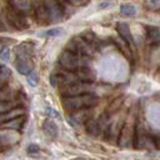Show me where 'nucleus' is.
<instances>
[{
    "label": "nucleus",
    "mask_w": 160,
    "mask_h": 160,
    "mask_svg": "<svg viewBox=\"0 0 160 160\" xmlns=\"http://www.w3.org/2000/svg\"><path fill=\"white\" fill-rule=\"evenodd\" d=\"M38 20L41 24L58 22L62 19L64 11L61 5L56 0H44V2L38 8Z\"/></svg>",
    "instance_id": "1"
},
{
    "label": "nucleus",
    "mask_w": 160,
    "mask_h": 160,
    "mask_svg": "<svg viewBox=\"0 0 160 160\" xmlns=\"http://www.w3.org/2000/svg\"><path fill=\"white\" fill-rule=\"evenodd\" d=\"M98 98L94 94H82V95H76V96H66L62 98V106L68 111H78L81 109H90L94 105H96Z\"/></svg>",
    "instance_id": "2"
},
{
    "label": "nucleus",
    "mask_w": 160,
    "mask_h": 160,
    "mask_svg": "<svg viewBox=\"0 0 160 160\" xmlns=\"http://www.w3.org/2000/svg\"><path fill=\"white\" fill-rule=\"evenodd\" d=\"M91 85L90 82H85V81H76L69 85H65L61 88V96L66 98V96H76V95H82V94H88L90 92Z\"/></svg>",
    "instance_id": "3"
},
{
    "label": "nucleus",
    "mask_w": 160,
    "mask_h": 160,
    "mask_svg": "<svg viewBox=\"0 0 160 160\" xmlns=\"http://www.w3.org/2000/svg\"><path fill=\"white\" fill-rule=\"evenodd\" d=\"M59 64L68 71H75L80 68V61H79L78 54L69 49H66L61 52V55L59 56Z\"/></svg>",
    "instance_id": "4"
},
{
    "label": "nucleus",
    "mask_w": 160,
    "mask_h": 160,
    "mask_svg": "<svg viewBox=\"0 0 160 160\" xmlns=\"http://www.w3.org/2000/svg\"><path fill=\"white\" fill-rule=\"evenodd\" d=\"M8 19H9V22H10L14 28L24 29V28L28 26L25 18H22L21 14H20V10H18V9H15V8H12L11 10H9V12H8Z\"/></svg>",
    "instance_id": "5"
},
{
    "label": "nucleus",
    "mask_w": 160,
    "mask_h": 160,
    "mask_svg": "<svg viewBox=\"0 0 160 160\" xmlns=\"http://www.w3.org/2000/svg\"><path fill=\"white\" fill-rule=\"evenodd\" d=\"M15 66H16V70L22 75H30L34 69L31 58H16Z\"/></svg>",
    "instance_id": "6"
},
{
    "label": "nucleus",
    "mask_w": 160,
    "mask_h": 160,
    "mask_svg": "<svg viewBox=\"0 0 160 160\" xmlns=\"http://www.w3.org/2000/svg\"><path fill=\"white\" fill-rule=\"evenodd\" d=\"M135 126H131L130 128V125L129 124H125L124 125V128H122V130H121V132H120V136H119V144L121 145V146H128L129 145V142H130V136H134L135 135Z\"/></svg>",
    "instance_id": "7"
},
{
    "label": "nucleus",
    "mask_w": 160,
    "mask_h": 160,
    "mask_svg": "<svg viewBox=\"0 0 160 160\" xmlns=\"http://www.w3.org/2000/svg\"><path fill=\"white\" fill-rule=\"evenodd\" d=\"M135 148H140V149H146V150H155L156 145L154 142V140L148 136V135H140L136 140H135Z\"/></svg>",
    "instance_id": "8"
},
{
    "label": "nucleus",
    "mask_w": 160,
    "mask_h": 160,
    "mask_svg": "<svg viewBox=\"0 0 160 160\" xmlns=\"http://www.w3.org/2000/svg\"><path fill=\"white\" fill-rule=\"evenodd\" d=\"M32 50H34V44L32 42H21L15 49L16 58H31Z\"/></svg>",
    "instance_id": "9"
},
{
    "label": "nucleus",
    "mask_w": 160,
    "mask_h": 160,
    "mask_svg": "<svg viewBox=\"0 0 160 160\" xmlns=\"http://www.w3.org/2000/svg\"><path fill=\"white\" fill-rule=\"evenodd\" d=\"M24 115V110L20 109V108H14L11 109L10 111H6V112H0V125L15 119V118H19V116H22Z\"/></svg>",
    "instance_id": "10"
},
{
    "label": "nucleus",
    "mask_w": 160,
    "mask_h": 160,
    "mask_svg": "<svg viewBox=\"0 0 160 160\" xmlns=\"http://www.w3.org/2000/svg\"><path fill=\"white\" fill-rule=\"evenodd\" d=\"M42 131L48 138H56L59 129H58V126L52 119H46L42 124Z\"/></svg>",
    "instance_id": "11"
},
{
    "label": "nucleus",
    "mask_w": 160,
    "mask_h": 160,
    "mask_svg": "<svg viewBox=\"0 0 160 160\" xmlns=\"http://www.w3.org/2000/svg\"><path fill=\"white\" fill-rule=\"evenodd\" d=\"M116 29H118V32H119V35L121 36L122 40H125L129 44H132L134 42V39H132V35L130 32L129 25L126 22H118Z\"/></svg>",
    "instance_id": "12"
},
{
    "label": "nucleus",
    "mask_w": 160,
    "mask_h": 160,
    "mask_svg": "<svg viewBox=\"0 0 160 160\" xmlns=\"http://www.w3.org/2000/svg\"><path fill=\"white\" fill-rule=\"evenodd\" d=\"M75 74H76V76L79 78L80 81H85V82L92 81L94 78H95L92 70L89 69V68H79L78 70H75Z\"/></svg>",
    "instance_id": "13"
},
{
    "label": "nucleus",
    "mask_w": 160,
    "mask_h": 160,
    "mask_svg": "<svg viewBox=\"0 0 160 160\" xmlns=\"http://www.w3.org/2000/svg\"><path fill=\"white\" fill-rule=\"evenodd\" d=\"M146 40L150 45L160 44V28H156V26L149 28L146 32Z\"/></svg>",
    "instance_id": "14"
},
{
    "label": "nucleus",
    "mask_w": 160,
    "mask_h": 160,
    "mask_svg": "<svg viewBox=\"0 0 160 160\" xmlns=\"http://www.w3.org/2000/svg\"><path fill=\"white\" fill-rule=\"evenodd\" d=\"M72 122H76V124H85L88 119H90L89 114H88V109H81V110H78V111H74V114L69 118Z\"/></svg>",
    "instance_id": "15"
},
{
    "label": "nucleus",
    "mask_w": 160,
    "mask_h": 160,
    "mask_svg": "<svg viewBox=\"0 0 160 160\" xmlns=\"http://www.w3.org/2000/svg\"><path fill=\"white\" fill-rule=\"evenodd\" d=\"M24 124H25V118H24V115H22V116L15 118V119H12V120H10V121L2 124V126H4V128H10L11 130H20V129H22Z\"/></svg>",
    "instance_id": "16"
},
{
    "label": "nucleus",
    "mask_w": 160,
    "mask_h": 160,
    "mask_svg": "<svg viewBox=\"0 0 160 160\" xmlns=\"http://www.w3.org/2000/svg\"><path fill=\"white\" fill-rule=\"evenodd\" d=\"M85 125V129H86V131H88V134H90V135H98L99 132H100V126H99V122L96 121V120H94V119H88L86 120V122L84 124Z\"/></svg>",
    "instance_id": "17"
},
{
    "label": "nucleus",
    "mask_w": 160,
    "mask_h": 160,
    "mask_svg": "<svg viewBox=\"0 0 160 160\" xmlns=\"http://www.w3.org/2000/svg\"><path fill=\"white\" fill-rule=\"evenodd\" d=\"M12 8L20 10V11H25L31 6V0H10Z\"/></svg>",
    "instance_id": "18"
},
{
    "label": "nucleus",
    "mask_w": 160,
    "mask_h": 160,
    "mask_svg": "<svg viewBox=\"0 0 160 160\" xmlns=\"http://www.w3.org/2000/svg\"><path fill=\"white\" fill-rule=\"evenodd\" d=\"M120 14L125 16H134L136 14V8L132 4H122L120 5Z\"/></svg>",
    "instance_id": "19"
},
{
    "label": "nucleus",
    "mask_w": 160,
    "mask_h": 160,
    "mask_svg": "<svg viewBox=\"0 0 160 160\" xmlns=\"http://www.w3.org/2000/svg\"><path fill=\"white\" fill-rule=\"evenodd\" d=\"M145 6L152 11H160V0H145Z\"/></svg>",
    "instance_id": "20"
},
{
    "label": "nucleus",
    "mask_w": 160,
    "mask_h": 160,
    "mask_svg": "<svg viewBox=\"0 0 160 160\" xmlns=\"http://www.w3.org/2000/svg\"><path fill=\"white\" fill-rule=\"evenodd\" d=\"M9 76H10L9 69L6 66H4V65H0V84L1 82H6Z\"/></svg>",
    "instance_id": "21"
},
{
    "label": "nucleus",
    "mask_w": 160,
    "mask_h": 160,
    "mask_svg": "<svg viewBox=\"0 0 160 160\" xmlns=\"http://www.w3.org/2000/svg\"><path fill=\"white\" fill-rule=\"evenodd\" d=\"M11 109H14V104L11 101L0 100V112H6V111H10Z\"/></svg>",
    "instance_id": "22"
},
{
    "label": "nucleus",
    "mask_w": 160,
    "mask_h": 160,
    "mask_svg": "<svg viewBox=\"0 0 160 160\" xmlns=\"http://www.w3.org/2000/svg\"><path fill=\"white\" fill-rule=\"evenodd\" d=\"M45 112H46V115H48V116H50V119H52V118L61 119L60 112H58V110H55V109H54V108H51V106H48V108L45 109Z\"/></svg>",
    "instance_id": "23"
},
{
    "label": "nucleus",
    "mask_w": 160,
    "mask_h": 160,
    "mask_svg": "<svg viewBox=\"0 0 160 160\" xmlns=\"http://www.w3.org/2000/svg\"><path fill=\"white\" fill-rule=\"evenodd\" d=\"M62 32V29L60 28H54V29H50L48 31H45L42 35H46V36H56V35H60Z\"/></svg>",
    "instance_id": "24"
},
{
    "label": "nucleus",
    "mask_w": 160,
    "mask_h": 160,
    "mask_svg": "<svg viewBox=\"0 0 160 160\" xmlns=\"http://www.w3.org/2000/svg\"><path fill=\"white\" fill-rule=\"evenodd\" d=\"M28 82H29L31 86H35V85L38 84V78H36V75H35L34 72H31L30 75H28Z\"/></svg>",
    "instance_id": "25"
},
{
    "label": "nucleus",
    "mask_w": 160,
    "mask_h": 160,
    "mask_svg": "<svg viewBox=\"0 0 160 160\" xmlns=\"http://www.w3.org/2000/svg\"><path fill=\"white\" fill-rule=\"evenodd\" d=\"M121 101H122L121 99H116V100L112 102V105H111V106H109V112H110V111H115L116 109H119V108H120V105H121Z\"/></svg>",
    "instance_id": "26"
},
{
    "label": "nucleus",
    "mask_w": 160,
    "mask_h": 160,
    "mask_svg": "<svg viewBox=\"0 0 160 160\" xmlns=\"http://www.w3.org/2000/svg\"><path fill=\"white\" fill-rule=\"evenodd\" d=\"M39 151H40V148L38 145H35V144H30L28 146V154H36Z\"/></svg>",
    "instance_id": "27"
},
{
    "label": "nucleus",
    "mask_w": 160,
    "mask_h": 160,
    "mask_svg": "<svg viewBox=\"0 0 160 160\" xmlns=\"http://www.w3.org/2000/svg\"><path fill=\"white\" fill-rule=\"evenodd\" d=\"M0 59L4 60V61H8L9 60V49L4 48L0 50Z\"/></svg>",
    "instance_id": "28"
},
{
    "label": "nucleus",
    "mask_w": 160,
    "mask_h": 160,
    "mask_svg": "<svg viewBox=\"0 0 160 160\" xmlns=\"http://www.w3.org/2000/svg\"><path fill=\"white\" fill-rule=\"evenodd\" d=\"M9 140H10V136L4 134L2 131H0V141L1 142H9Z\"/></svg>",
    "instance_id": "29"
},
{
    "label": "nucleus",
    "mask_w": 160,
    "mask_h": 160,
    "mask_svg": "<svg viewBox=\"0 0 160 160\" xmlns=\"http://www.w3.org/2000/svg\"><path fill=\"white\" fill-rule=\"evenodd\" d=\"M66 1H69L70 4H74V5H79V4H81L82 0H66Z\"/></svg>",
    "instance_id": "30"
}]
</instances>
